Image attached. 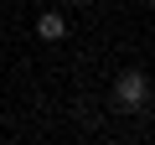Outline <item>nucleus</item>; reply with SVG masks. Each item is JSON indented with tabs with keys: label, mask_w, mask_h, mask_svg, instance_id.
Masks as SVG:
<instances>
[{
	"label": "nucleus",
	"mask_w": 155,
	"mask_h": 145,
	"mask_svg": "<svg viewBox=\"0 0 155 145\" xmlns=\"http://www.w3.org/2000/svg\"><path fill=\"white\" fill-rule=\"evenodd\" d=\"M150 104V78L140 67H124L119 78H114V109H124V114H140Z\"/></svg>",
	"instance_id": "1"
},
{
	"label": "nucleus",
	"mask_w": 155,
	"mask_h": 145,
	"mask_svg": "<svg viewBox=\"0 0 155 145\" xmlns=\"http://www.w3.org/2000/svg\"><path fill=\"white\" fill-rule=\"evenodd\" d=\"M36 36H41V42H62V36H67V21H62L57 11H47V16H36Z\"/></svg>",
	"instance_id": "2"
},
{
	"label": "nucleus",
	"mask_w": 155,
	"mask_h": 145,
	"mask_svg": "<svg viewBox=\"0 0 155 145\" xmlns=\"http://www.w3.org/2000/svg\"><path fill=\"white\" fill-rule=\"evenodd\" d=\"M67 5H83V0H67Z\"/></svg>",
	"instance_id": "3"
},
{
	"label": "nucleus",
	"mask_w": 155,
	"mask_h": 145,
	"mask_svg": "<svg viewBox=\"0 0 155 145\" xmlns=\"http://www.w3.org/2000/svg\"><path fill=\"white\" fill-rule=\"evenodd\" d=\"M150 5H155V0H150Z\"/></svg>",
	"instance_id": "4"
}]
</instances>
